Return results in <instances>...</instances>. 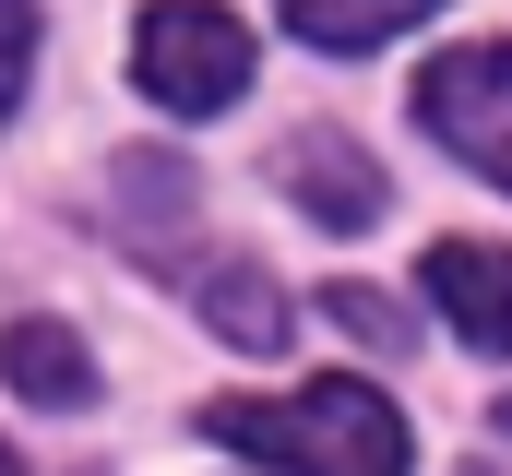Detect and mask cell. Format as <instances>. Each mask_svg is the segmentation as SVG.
Instances as JSON below:
<instances>
[{
  "label": "cell",
  "mask_w": 512,
  "mask_h": 476,
  "mask_svg": "<svg viewBox=\"0 0 512 476\" xmlns=\"http://www.w3.org/2000/svg\"><path fill=\"white\" fill-rule=\"evenodd\" d=\"M203 429L251 465H286V476H405V417H393L370 381H310V393H227L203 405Z\"/></svg>",
  "instance_id": "6da1fadb"
},
{
  "label": "cell",
  "mask_w": 512,
  "mask_h": 476,
  "mask_svg": "<svg viewBox=\"0 0 512 476\" xmlns=\"http://www.w3.org/2000/svg\"><path fill=\"white\" fill-rule=\"evenodd\" d=\"M131 72L167 119H215L227 96H251V24L215 0H155L131 24Z\"/></svg>",
  "instance_id": "7a4b0ae2"
},
{
  "label": "cell",
  "mask_w": 512,
  "mask_h": 476,
  "mask_svg": "<svg viewBox=\"0 0 512 476\" xmlns=\"http://www.w3.org/2000/svg\"><path fill=\"white\" fill-rule=\"evenodd\" d=\"M417 119H429L441 155H465L477 179L512 191V36H489V48H441V60L417 72Z\"/></svg>",
  "instance_id": "3957f363"
},
{
  "label": "cell",
  "mask_w": 512,
  "mask_h": 476,
  "mask_svg": "<svg viewBox=\"0 0 512 476\" xmlns=\"http://www.w3.org/2000/svg\"><path fill=\"white\" fill-rule=\"evenodd\" d=\"M274 179L298 191V215H310V227H334V238L382 227V167H370L346 131H298V143L274 155Z\"/></svg>",
  "instance_id": "277c9868"
},
{
  "label": "cell",
  "mask_w": 512,
  "mask_h": 476,
  "mask_svg": "<svg viewBox=\"0 0 512 476\" xmlns=\"http://www.w3.org/2000/svg\"><path fill=\"white\" fill-rule=\"evenodd\" d=\"M417 274H429V298H441V322H453L465 346L512 357V250H489V238H441Z\"/></svg>",
  "instance_id": "5b68a950"
},
{
  "label": "cell",
  "mask_w": 512,
  "mask_h": 476,
  "mask_svg": "<svg viewBox=\"0 0 512 476\" xmlns=\"http://www.w3.org/2000/svg\"><path fill=\"white\" fill-rule=\"evenodd\" d=\"M0 369H12L24 405H96V357H84L72 322H12L0 334Z\"/></svg>",
  "instance_id": "8992f818"
},
{
  "label": "cell",
  "mask_w": 512,
  "mask_h": 476,
  "mask_svg": "<svg viewBox=\"0 0 512 476\" xmlns=\"http://www.w3.org/2000/svg\"><path fill=\"white\" fill-rule=\"evenodd\" d=\"M286 12V36H310V48H334V60H358V48H382L405 24H429L441 0H274Z\"/></svg>",
  "instance_id": "52a82bcc"
},
{
  "label": "cell",
  "mask_w": 512,
  "mask_h": 476,
  "mask_svg": "<svg viewBox=\"0 0 512 476\" xmlns=\"http://www.w3.org/2000/svg\"><path fill=\"white\" fill-rule=\"evenodd\" d=\"M203 322H215L227 346H251V357L286 346V298H274L262 262H215V274H203Z\"/></svg>",
  "instance_id": "ba28073f"
},
{
  "label": "cell",
  "mask_w": 512,
  "mask_h": 476,
  "mask_svg": "<svg viewBox=\"0 0 512 476\" xmlns=\"http://www.w3.org/2000/svg\"><path fill=\"white\" fill-rule=\"evenodd\" d=\"M24 72H36V0H0V119L24 108Z\"/></svg>",
  "instance_id": "9c48e42d"
},
{
  "label": "cell",
  "mask_w": 512,
  "mask_h": 476,
  "mask_svg": "<svg viewBox=\"0 0 512 476\" xmlns=\"http://www.w3.org/2000/svg\"><path fill=\"white\" fill-rule=\"evenodd\" d=\"M334 322H346L358 346H405V310H393V298H370V286H334Z\"/></svg>",
  "instance_id": "30bf717a"
},
{
  "label": "cell",
  "mask_w": 512,
  "mask_h": 476,
  "mask_svg": "<svg viewBox=\"0 0 512 476\" xmlns=\"http://www.w3.org/2000/svg\"><path fill=\"white\" fill-rule=\"evenodd\" d=\"M0 476H24V465H12V441H0Z\"/></svg>",
  "instance_id": "8fae6325"
}]
</instances>
